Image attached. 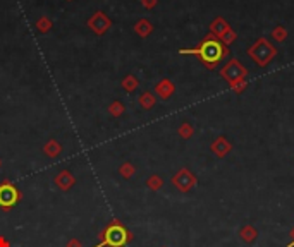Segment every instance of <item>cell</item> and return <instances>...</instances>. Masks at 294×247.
Returning a JSON list of instances; mask_svg holds the SVG:
<instances>
[{
    "instance_id": "9c48e42d",
    "label": "cell",
    "mask_w": 294,
    "mask_h": 247,
    "mask_svg": "<svg viewBox=\"0 0 294 247\" xmlns=\"http://www.w3.org/2000/svg\"><path fill=\"white\" fill-rule=\"evenodd\" d=\"M136 84H138V83H136V81L133 79V77H127V79H126V81H124V83H122V86L126 88L127 91H131V90H134V88H136Z\"/></svg>"
},
{
    "instance_id": "ba28073f",
    "label": "cell",
    "mask_w": 294,
    "mask_h": 247,
    "mask_svg": "<svg viewBox=\"0 0 294 247\" xmlns=\"http://www.w3.org/2000/svg\"><path fill=\"white\" fill-rule=\"evenodd\" d=\"M162 184H164V182H162V179L157 177V175H151V177L147 180V185L150 189H153V191H158V189L162 187Z\"/></svg>"
},
{
    "instance_id": "7c38bea8",
    "label": "cell",
    "mask_w": 294,
    "mask_h": 247,
    "mask_svg": "<svg viewBox=\"0 0 294 247\" xmlns=\"http://www.w3.org/2000/svg\"><path fill=\"white\" fill-rule=\"evenodd\" d=\"M66 247H83V244H81L77 239H69L66 244Z\"/></svg>"
},
{
    "instance_id": "3957f363",
    "label": "cell",
    "mask_w": 294,
    "mask_h": 247,
    "mask_svg": "<svg viewBox=\"0 0 294 247\" xmlns=\"http://www.w3.org/2000/svg\"><path fill=\"white\" fill-rule=\"evenodd\" d=\"M19 201H21V191L11 180L2 182L0 184V208L4 211H11Z\"/></svg>"
},
{
    "instance_id": "5bb4252c",
    "label": "cell",
    "mask_w": 294,
    "mask_h": 247,
    "mask_svg": "<svg viewBox=\"0 0 294 247\" xmlns=\"http://www.w3.org/2000/svg\"><path fill=\"white\" fill-rule=\"evenodd\" d=\"M0 165H2V161H0Z\"/></svg>"
},
{
    "instance_id": "5b68a950",
    "label": "cell",
    "mask_w": 294,
    "mask_h": 247,
    "mask_svg": "<svg viewBox=\"0 0 294 247\" xmlns=\"http://www.w3.org/2000/svg\"><path fill=\"white\" fill-rule=\"evenodd\" d=\"M193 182H195V179H193L188 172H181V174H177L174 177V184L177 185L179 189H182V191L189 189V185H191Z\"/></svg>"
},
{
    "instance_id": "8992f818",
    "label": "cell",
    "mask_w": 294,
    "mask_h": 247,
    "mask_svg": "<svg viewBox=\"0 0 294 247\" xmlns=\"http://www.w3.org/2000/svg\"><path fill=\"white\" fill-rule=\"evenodd\" d=\"M43 151H45V155L47 157H50V158H55V157H59L60 155V151H62V148H60V144L59 143H55V141H49V143L45 144V148H43Z\"/></svg>"
},
{
    "instance_id": "277c9868",
    "label": "cell",
    "mask_w": 294,
    "mask_h": 247,
    "mask_svg": "<svg viewBox=\"0 0 294 247\" xmlns=\"http://www.w3.org/2000/svg\"><path fill=\"white\" fill-rule=\"evenodd\" d=\"M53 184H55L60 191L66 192V191H69L71 187H74V184H76V177H74L69 170H62V172L57 174L55 179H53Z\"/></svg>"
},
{
    "instance_id": "6da1fadb",
    "label": "cell",
    "mask_w": 294,
    "mask_h": 247,
    "mask_svg": "<svg viewBox=\"0 0 294 247\" xmlns=\"http://www.w3.org/2000/svg\"><path fill=\"white\" fill-rule=\"evenodd\" d=\"M131 239L133 235L129 230L119 220H112L100 232V242L95 244V247H126Z\"/></svg>"
},
{
    "instance_id": "7a4b0ae2",
    "label": "cell",
    "mask_w": 294,
    "mask_h": 247,
    "mask_svg": "<svg viewBox=\"0 0 294 247\" xmlns=\"http://www.w3.org/2000/svg\"><path fill=\"white\" fill-rule=\"evenodd\" d=\"M181 53H196L200 55L201 60H203L207 66H215V64L220 62V59L224 57L225 50L217 40H207V42L201 43L200 48L196 50H182Z\"/></svg>"
},
{
    "instance_id": "4fadbf2b",
    "label": "cell",
    "mask_w": 294,
    "mask_h": 247,
    "mask_svg": "<svg viewBox=\"0 0 294 247\" xmlns=\"http://www.w3.org/2000/svg\"><path fill=\"white\" fill-rule=\"evenodd\" d=\"M0 247H11V242L4 235H0Z\"/></svg>"
},
{
    "instance_id": "30bf717a",
    "label": "cell",
    "mask_w": 294,
    "mask_h": 247,
    "mask_svg": "<svg viewBox=\"0 0 294 247\" xmlns=\"http://www.w3.org/2000/svg\"><path fill=\"white\" fill-rule=\"evenodd\" d=\"M109 110H110V113H112V115H121V113H122V105H121V103H114L112 107L109 108Z\"/></svg>"
},
{
    "instance_id": "8fae6325",
    "label": "cell",
    "mask_w": 294,
    "mask_h": 247,
    "mask_svg": "<svg viewBox=\"0 0 294 247\" xmlns=\"http://www.w3.org/2000/svg\"><path fill=\"white\" fill-rule=\"evenodd\" d=\"M141 103H143L145 107H150V105H153V98H150V94H143Z\"/></svg>"
},
{
    "instance_id": "52a82bcc",
    "label": "cell",
    "mask_w": 294,
    "mask_h": 247,
    "mask_svg": "<svg viewBox=\"0 0 294 247\" xmlns=\"http://www.w3.org/2000/svg\"><path fill=\"white\" fill-rule=\"evenodd\" d=\"M119 174L122 175L124 179H131L134 175V167L131 163H124V165H121V168H119Z\"/></svg>"
}]
</instances>
